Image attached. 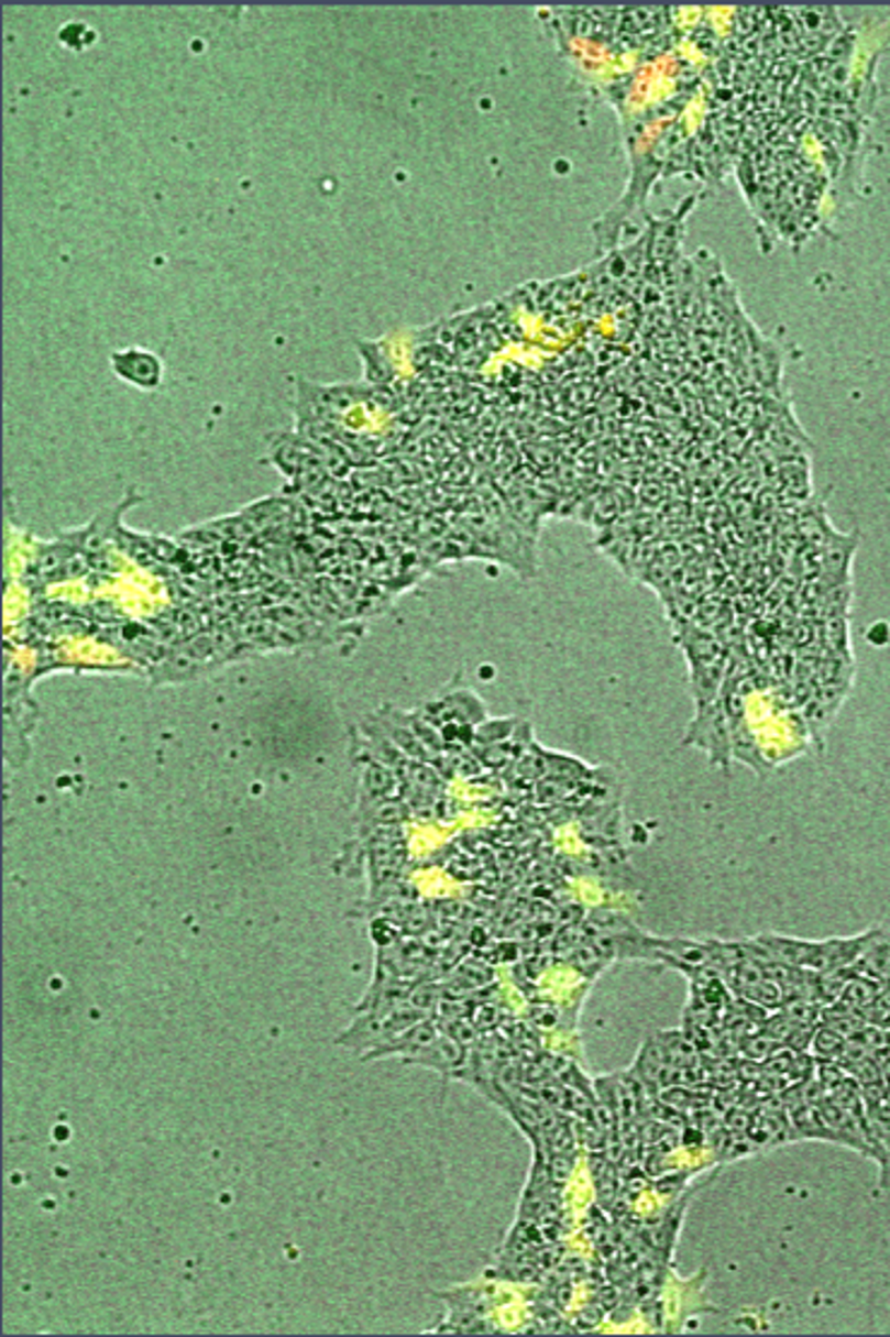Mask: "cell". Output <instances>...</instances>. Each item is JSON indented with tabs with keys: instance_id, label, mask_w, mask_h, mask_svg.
I'll return each instance as SVG.
<instances>
[{
	"instance_id": "cell-1",
	"label": "cell",
	"mask_w": 890,
	"mask_h": 1337,
	"mask_svg": "<svg viewBox=\"0 0 890 1337\" xmlns=\"http://www.w3.org/2000/svg\"><path fill=\"white\" fill-rule=\"evenodd\" d=\"M427 1018H431V1012L421 1010L419 1006L411 1004L409 998H405V1001H399V1004L354 1010L352 1022L347 1024L344 1030L334 1034L332 1042L338 1046H344L347 1051H352V1054H356L361 1059L364 1054H369V1051L378 1049L385 1042H391L393 1037L409 1030L411 1024H417Z\"/></svg>"
},
{
	"instance_id": "cell-2",
	"label": "cell",
	"mask_w": 890,
	"mask_h": 1337,
	"mask_svg": "<svg viewBox=\"0 0 890 1337\" xmlns=\"http://www.w3.org/2000/svg\"><path fill=\"white\" fill-rule=\"evenodd\" d=\"M294 417L296 428L314 424H340L361 402H371L373 385L369 383H334L320 385L296 375L294 379Z\"/></svg>"
},
{
	"instance_id": "cell-3",
	"label": "cell",
	"mask_w": 890,
	"mask_h": 1337,
	"mask_svg": "<svg viewBox=\"0 0 890 1337\" xmlns=\"http://www.w3.org/2000/svg\"><path fill=\"white\" fill-rule=\"evenodd\" d=\"M229 661L222 653V647H219L215 635H193V638H186L176 643L174 647L166 650L157 665L152 667L150 681L152 686H166V683H186L202 677V673H210L215 669L227 667Z\"/></svg>"
},
{
	"instance_id": "cell-4",
	"label": "cell",
	"mask_w": 890,
	"mask_h": 1337,
	"mask_svg": "<svg viewBox=\"0 0 890 1337\" xmlns=\"http://www.w3.org/2000/svg\"><path fill=\"white\" fill-rule=\"evenodd\" d=\"M681 746L701 748L713 768L725 770V775L732 772V724L722 698L715 700V703L695 708V715L689 724L686 736L681 738Z\"/></svg>"
},
{
	"instance_id": "cell-5",
	"label": "cell",
	"mask_w": 890,
	"mask_h": 1337,
	"mask_svg": "<svg viewBox=\"0 0 890 1337\" xmlns=\"http://www.w3.org/2000/svg\"><path fill=\"white\" fill-rule=\"evenodd\" d=\"M138 503H143V496H138L135 491H128L123 501L116 503L113 508L99 511L92 520H87L80 527L58 531V539H63L68 547H73L77 554H83L87 558L107 554L109 544L116 541V537H119V531L123 527V515Z\"/></svg>"
},
{
	"instance_id": "cell-6",
	"label": "cell",
	"mask_w": 890,
	"mask_h": 1337,
	"mask_svg": "<svg viewBox=\"0 0 890 1337\" xmlns=\"http://www.w3.org/2000/svg\"><path fill=\"white\" fill-rule=\"evenodd\" d=\"M417 710L429 722H433L438 730H443L446 724L476 726L488 717L486 703L470 686L460 683V673L453 683L446 686L433 700H427V703H421Z\"/></svg>"
},
{
	"instance_id": "cell-7",
	"label": "cell",
	"mask_w": 890,
	"mask_h": 1337,
	"mask_svg": "<svg viewBox=\"0 0 890 1337\" xmlns=\"http://www.w3.org/2000/svg\"><path fill=\"white\" fill-rule=\"evenodd\" d=\"M695 205V196L681 200L674 210L657 217L645 231V243H648V261L650 265H672L679 257V245L683 233H686V217Z\"/></svg>"
},
{
	"instance_id": "cell-8",
	"label": "cell",
	"mask_w": 890,
	"mask_h": 1337,
	"mask_svg": "<svg viewBox=\"0 0 890 1337\" xmlns=\"http://www.w3.org/2000/svg\"><path fill=\"white\" fill-rule=\"evenodd\" d=\"M111 371L140 391H157L164 379V361L145 347H123L111 354Z\"/></svg>"
},
{
	"instance_id": "cell-9",
	"label": "cell",
	"mask_w": 890,
	"mask_h": 1337,
	"mask_svg": "<svg viewBox=\"0 0 890 1337\" xmlns=\"http://www.w3.org/2000/svg\"><path fill=\"white\" fill-rule=\"evenodd\" d=\"M468 1061H470V1046H464L458 1040H453L450 1034L441 1032L429 1046H424L421 1051H417L415 1056H409L403 1063H407V1066L436 1071L448 1081V1077H458V1073L468 1066Z\"/></svg>"
},
{
	"instance_id": "cell-10",
	"label": "cell",
	"mask_w": 890,
	"mask_h": 1337,
	"mask_svg": "<svg viewBox=\"0 0 890 1337\" xmlns=\"http://www.w3.org/2000/svg\"><path fill=\"white\" fill-rule=\"evenodd\" d=\"M352 763L359 768V794L356 801H378L399 797V777L388 765L373 760L369 753L352 742Z\"/></svg>"
},
{
	"instance_id": "cell-11",
	"label": "cell",
	"mask_w": 890,
	"mask_h": 1337,
	"mask_svg": "<svg viewBox=\"0 0 890 1337\" xmlns=\"http://www.w3.org/2000/svg\"><path fill=\"white\" fill-rule=\"evenodd\" d=\"M859 544L857 535H840L831 529L825 539L818 544L821 551V580L828 588H843L849 580V566Z\"/></svg>"
},
{
	"instance_id": "cell-12",
	"label": "cell",
	"mask_w": 890,
	"mask_h": 1337,
	"mask_svg": "<svg viewBox=\"0 0 890 1337\" xmlns=\"http://www.w3.org/2000/svg\"><path fill=\"white\" fill-rule=\"evenodd\" d=\"M864 1102H867V1119L871 1128L873 1162L881 1170L879 1184L883 1191H890V1097L888 1093L869 1095L864 1097Z\"/></svg>"
},
{
	"instance_id": "cell-13",
	"label": "cell",
	"mask_w": 890,
	"mask_h": 1337,
	"mask_svg": "<svg viewBox=\"0 0 890 1337\" xmlns=\"http://www.w3.org/2000/svg\"><path fill=\"white\" fill-rule=\"evenodd\" d=\"M373 717L378 720V724L383 726V732L391 736V742L405 753L407 758L411 760H424V763H433L431 753L427 750L419 742V736L411 730L409 722V710H399L397 705L385 703L381 705L376 712H373Z\"/></svg>"
},
{
	"instance_id": "cell-14",
	"label": "cell",
	"mask_w": 890,
	"mask_h": 1337,
	"mask_svg": "<svg viewBox=\"0 0 890 1337\" xmlns=\"http://www.w3.org/2000/svg\"><path fill=\"white\" fill-rule=\"evenodd\" d=\"M438 1034H441V1028H438L436 1018L431 1016L427 1020L411 1024L409 1030L399 1032L397 1037H393L391 1042H385L378 1049L369 1051V1054L361 1056V1061H383V1059L407 1061L409 1056H415L417 1051H421L424 1046H429Z\"/></svg>"
},
{
	"instance_id": "cell-15",
	"label": "cell",
	"mask_w": 890,
	"mask_h": 1337,
	"mask_svg": "<svg viewBox=\"0 0 890 1337\" xmlns=\"http://www.w3.org/2000/svg\"><path fill=\"white\" fill-rule=\"evenodd\" d=\"M411 809L403 797H388L378 801H356L354 821L356 835H366L376 828H403L409 821Z\"/></svg>"
},
{
	"instance_id": "cell-16",
	"label": "cell",
	"mask_w": 890,
	"mask_h": 1337,
	"mask_svg": "<svg viewBox=\"0 0 890 1337\" xmlns=\"http://www.w3.org/2000/svg\"><path fill=\"white\" fill-rule=\"evenodd\" d=\"M541 750H545V760H547V777H551V780H561V782H583V780H587V777H592V775L597 772V770L587 768V765H585L583 760H578V758L569 756V753H561V750H549V748H545V746H541Z\"/></svg>"
},
{
	"instance_id": "cell-17",
	"label": "cell",
	"mask_w": 890,
	"mask_h": 1337,
	"mask_svg": "<svg viewBox=\"0 0 890 1337\" xmlns=\"http://www.w3.org/2000/svg\"><path fill=\"white\" fill-rule=\"evenodd\" d=\"M520 724V717H486L482 724L474 726L472 746H494L510 742V738L518 734Z\"/></svg>"
},
{
	"instance_id": "cell-18",
	"label": "cell",
	"mask_w": 890,
	"mask_h": 1337,
	"mask_svg": "<svg viewBox=\"0 0 890 1337\" xmlns=\"http://www.w3.org/2000/svg\"><path fill=\"white\" fill-rule=\"evenodd\" d=\"M287 508H289V501L287 498L270 496V498H263V501L249 505V508H243V515L249 517V523L257 531V529L279 525L287 517Z\"/></svg>"
},
{
	"instance_id": "cell-19",
	"label": "cell",
	"mask_w": 890,
	"mask_h": 1337,
	"mask_svg": "<svg viewBox=\"0 0 890 1337\" xmlns=\"http://www.w3.org/2000/svg\"><path fill=\"white\" fill-rule=\"evenodd\" d=\"M356 347H359L361 357H364V366H366L364 383H369V385H388L393 369H391V363L385 361V357L381 354L378 344L376 342L359 340Z\"/></svg>"
},
{
	"instance_id": "cell-20",
	"label": "cell",
	"mask_w": 890,
	"mask_h": 1337,
	"mask_svg": "<svg viewBox=\"0 0 890 1337\" xmlns=\"http://www.w3.org/2000/svg\"><path fill=\"white\" fill-rule=\"evenodd\" d=\"M845 1044H847V1040H845V1037L840 1032H835L833 1028H828V1024L818 1022V1028L814 1032V1042H811V1049H814V1054H816L818 1061H840L843 1051H845Z\"/></svg>"
},
{
	"instance_id": "cell-21",
	"label": "cell",
	"mask_w": 890,
	"mask_h": 1337,
	"mask_svg": "<svg viewBox=\"0 0 890 1337\" xmlns=\"http://www.w3.org/2000/svg\"><path fill=\"white\" fill-rule=\"evenodd\" d=\"M470 1020L474 1022V1028L480 1030V1032H492L494 1028H498V1022H501V1012H498V1008H496V1006H492V1004H480V1006H474V1008H472V1016H470Z\"/></svg>"
},
{
	"instance_id": "cell-22",
	"label": "cell",
	"mask_w": 890,
	"mask_h": 1337,
	"mask_svg": "<svg viewBox=\"0 0 890 1337\" xmlns=\"http://www.w3.org/2000/svg\"><path fill=\"white\" fill-rule=\"evenodd\" d=\"M147 539H150L152 554L157 556V561H160V563H174V561H176V558H178V554H180V551H178V547H176V544H174L172 539H166V537H157V535H147Z\"/></svg>"
}]
</instances>
